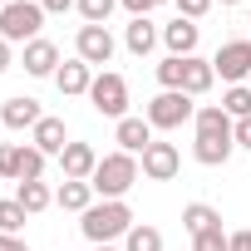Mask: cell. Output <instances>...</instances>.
Segmentation results:
<instances>
[{
    "label": "cell",
    "instance_id": "39",
    "mask_svg": "<svg viewBox=\"0 0 251 251\" xmlns=\"http://www.w3.org/2000/svg\"><path fill=\"white\" fill-rule=\"evenodd\" d=\"M5 5H10V0H0V10H5Z\"/></svg>",
    "mask_w": 251,
    "mask_h": 251
},
{
    "label": "cell",
    "instance_id": "13",
    "mask_svg": "<svg viewBox=\"0 0 251 251\" xmlns=\"http://www.w3.org/2000/svg\"><path fill=\"white\" fill-rule=\"evenodd\" d=\"M94 168H99L94 143H69V148L59 153V173H64V177H74V182H89V177H94Z\"/></svg>",
    "mask_w": 251,
    "mask_h": 251
},
{
    "label": "cell",
    "instance_id": "28",
    "mask_svg": "<svg viewBox=\"0 0 251 251\" xmlns=\"http://www.w3.org/2000/svg\"><path fill=\"white\" fill-rule=\"evenodd\" d=\"M0 177L20 182V143H0Z\"/></svg>",
    "mask_w": 251,
    "mask_h": 251
},
{
    "label": "cell",
    "instance_id": "1",
    "mask_svg": "<svg viewBox=\"0 0 251 251\" xmlns=\"http://www.w3.org/2000/svg\"><path fill=\"white\" fill-rule=\"evenodd\" d=\"M236 153V118L222 103H202L192 118V158L202 168H222Z\"/></svg>",
    "mask_w": 251,
    "mask_h": 251
},
{
    "label": "cell",
    "instance_id": "14",
    "mask_svg": "<svg viewBox=\"0 0 251 251\" xmlns=\"http://www.w3.org/2000/svg\"><path fill=\"white\" fill-rule=\"evenodd\" d=\"M30 143H35V148H40L45 158H59V153L69 148V133H64V118H50V113H45V118L35 123V128H30Z\"/></svg>",
    "mask_w": 251,
    "mask_h": 251
},
{
    "label": "cell",
    "instance_id": "23",
    "mask_svg": "<svg viewBox=\"0 0 251 251\" xmlns=\"http://www.w3.org/2000/svg\"><path fill=\"white\" fill-rule=\"evenodd\" d=\"M45 177V153L35 143H20V182H40Z\"/></svg>",
    "mask_w": 251,
    "mask_h": 251
},
{
    "label": "cell",
    "instance_id": "11",
    "mask_svg": "<svg viewBox=\"0 0 251 251\" xmlns=\"http://www.w3.org/2000/svg\"><path fill=\"white\" fill-rule=\"evenodd\" d=\"M113 143H118L123 153L143 158L148 143H153V123H148V118H133V113H128V118H118V123H113Z\"/></svg>",
    "mask_w": 251,
    "mask_h": 251
},
{
    "label": "cell",
    "instance_id": "24",
    "mask_svg": "<svg viewBox=\"0 0 251 251\" xmlns=\"http://www.w3.org/2000/svg\"><path fill=\"white\" fill-rule=\"evenodd\" d=\"M222 108H226L231 118H251V84H231V89L222 94Z\"/></svg>",
    "mask_w": 251,
    "mask_h": 251
},
{
    "label": "cell",
    "instance_id": "18",
    "mask_svg": "<svg viewBox=\"0 0 251 251\" xmlns=\"http://www.w3.org/2000/svg\"><path fill=\"white\" fill-rule=\"evenodd\" d=\"M158 40H163V30H158L148 15H143V20H128V30H123V45H128V54H138V59H143V54H153V45H158Z\"/></svg>",
    "mask_w": 251,
    "mask_h": 251
},
{
    "label": "cell",
    "instance_id": "21",
    "mask_svg": "<svg viewBox=\"0 0 251 251\" xmlns=\"http://www.w3.org/2000/svg\"><path fill=\"white\" fill-rule=\"evenodd\" d=\"M15 202H20L30 217H40L45 207H54V192L45 187V177H40V182H15Z\"/></svg>",
    "mask_w": 251,
    "mask_h": 251
},
{
    "label": "cell",
    "instance_id": "6",
    "mask_svg": "<svg viewBox=\"0 0 251 251\" xmlns=\"http://www.w3.org/2000/svg\"><path fill=\"white\" fill-rule=\"evenodd\" d=\"M89 103H94V113H103V118H128V79L123 74H113V69H103V74H94V84H89Z\"/></svg>",
    "mask_w": 251,
    "mask_h": 251
},
{
    "label": "cell",
    "instance_id": "3",
    "mask_svg": "<svg viewBox=\"0 0 251 251\" xmlns=\"http://www.w3.org/2000/svg\"><path fill=\"white\" fill-rule=\"evenodd\" d=\"M79 231H84L94 246H113L118 236L133 231V207H128V202H94V207L79 217Z\"/></svg>",
    "mask_w": 251,
    "mask_h": 251
},
{
    "label": "cell",
    "instance_id": "26",
    "mask_svg": "<svg viewBox=\"0 0 251 251\" xmlns=\"http://www.w3.org/2000/svg\"><path fill=\"white\" fill-rule=\"evenodd\" d=\"M25 217H30V212H25L15 197H5V202H0V231H5V236H15V231L25 226Z\"/></svg>",
    "mask_w": 251,
    "mask_h": 251
},
{
    "label": "cell",
    "instance_id": "17",
    "mask_svg": "<svg viewBox=\"0 0 251 251\" xmlns=\"http://www.w3.org/2000/svg\"><path fill=\"white\" fill-rule=\"evenodd\" d=\"M212 84H217V69H212V59H197V54H187V59H182V94L202 99Z\"/></svg>",
    "mask_w": 251,
    "mask_h": 251
},
{
    "label": "cell",
    "instance_id": "35",
    "mask_svg": "<svg viewBox=\"0 0 251 251\" xmlns=\"http://www.w3.org/2000/svg\"><path fill=\"white\" fill-rule=\"evenodd\" d=\"M0 251H30V241H20V236H5V231H0Z\"/></svg>",
    "mask_w": 251,
    "mask_h": 251
},
{
    "label": "cell",
    "instance_id": "38",
    "mask_svg": "<svg viewBox=\"0 0 251 251\" xmlns=\"http://www.w3.org/2000/svg\"><path fill=\"white\" fill-rule=\"evenodd\" d=\"M222 5H241V0H222Z\"/></svg>",
    "mask_w": 251,
    "mask_h": 251
},
{
    "label": "cell",
    "instance_id": "33",
    "mask_svg": "<svg viewBox=\"0 0 251 251\" xmlns=\"http://www.w3.org/2000/svg\"><path fill=\"white\" fill-rule=\"evenodd\" d=\"M40 5H45V15H64V10L79 5V0H40Z\"/></svg>",
    "mask_w": 251,
    "mask_h": 251
},
{
    "label": "cell",
    "instance_id": "37",
    "mask_svg": "<svg viewBox=\"0 0 251 251\" xmlns=\"http://www.w3.org/2000/svg\"><path fill=\"white\" fill-rule=\"evenodd\" d=\"M94 251H118V246H94Z\"/></svg>",
    "mask_w": 251,
    "mask_h": 251
},
{
    "label": "cell",
    "instance_id": "29",
    "mask_svg": "<svg viewBox=\"0 0 251 251\" xmlns=\"http://www.w3.org/2000/svg\"><path fill=\"white\" fill-rule=\"evenodd\" d=\"M192 251H226V231L217 226V231H202V236H192Z\"/></svg>",
    "mask_w": 251,
    "mask_h": 251
},
{
    "label": "cell",
    "instance_id": "30",
    "mask_svg": "<svg viewBox=\"0 0 251 251\" xmlns=\"http://www.w3.org/2000/svg\"><path fill=\"white\" fill-rule=\"evenodd\" d=\"M173 5H177V15H182V20H202V15L217 5V0H173Z\"/></svg>",
    "mask_w": 251,
    "mask_h": 251
},
{
    "label": "cell",
    "instance_id": "4",
    "mask_svg": "<svg viewBox=\"0 0 251 251\" xmlns=\"http://www.w3.org/2000/svg\"><path fill=\"white\" fill-rule=\"evenodd\" d=\"M143 118L153 123V133H173V128H182V123L197 118V103H192V94H182V89H158V94L148 99Z\"/></svg>",
    "mask_w": 251,
    "mask_h": 251
},
{
    "label": "cell",
    "instance_id": "7",
    "mask_svg": "<svg viewBox=\"0 0 251 251\" xmlns=\"http://www.w3.org/2000/svg\"><path fill=\"white\" fill-rule=\"evenodd\" d=\"M212 69L217 79L231 89V84H251V40H226L217 54H212Z\"/></svg>",
    "mask_w": 251,
    "mask_h": 251
},
{
    "label": "cell",
    "instance_id": "27",
    "mask_svg": "<svg viewBox=\"0 0 251 251\" xmlns=\"http://www.w3.org/2000/svg\"><path fill=\"white\" fill-rule=\"evenodd\" d=\"M158 84L163 89H182V59L177 54H163L158 59Z\"/></svg>",
    "mask_w": 251,
    "mask_h": 251
},
{
    "label": "cell",
    "instance_id": "5",
    "mask_svg": "<svg viewBox=\"0 0 251 251\" xmlns=\"http://www.w3.org/2000/svg\"><path fill=\"white\" fill-rule=\"evenodd\" d=\"M40 25H45V5L40 0H10V5L0 10V40H10V45L40 40Z\"/></svg>",
    "mask_w": 251,
    "mask_h": 251
},
{
    "label": "cell",
    "instance_id": "34",
    "mask_svg": "<svg viewBox=\"0 0 251 251\" xmlns=\"http://www.w3.org/2000/svg\"><path fill=\"white\" fill-rule=\"evenodd\" d=\"M236 148H251V118H236Z\"/></svg>",
    "mask_w": 251,
    "mask_h": 251
},
{
    "label": "cell",
    "instance_id": "36",
    "mask_svg": "<svg viewBox=\"0 0 251 251\" xmlns=\"http://www.w3.org/2000/svg\"><path fill=\"white\" fill-rule=\"evenodd\" d=\"M10 64H15V59H10V40H0V74H5Z\"/></svg>",
    "mask_w": 251,
    "mask_h": 251
},
{
    "label": "cell",
    "instance_id": "22",
    "mask_svg": "<svg viewBox=\"0 0 251 251\" xmlns=\"http://www.w3.org/2000/svg\"><path fill=\"white\" fill-rule=\"evenodd\" d=\"M123 251H163V231L148 222H133V231L123 236Z\"/></svg>",
    "mask_w": 251,
    "mask_h": 251
},
{
    "label": "cell",
    "instance_id": "42",
    "mask_svg": "<svg viewBox=\"0 0 251 251\" xmlns=\"http://www.w3.org/2000/svg\"><path fill=\"white\" fill-rule=\"evenodd\" d=\"M0 128H5V123H0Z\"/></svg>",
    "mask_w": 251,
    "mask_h": 251
},
{
    "label": "cell",
    "instance_id": "41",
    "mask_svg": "<svg viewBox=\"0 0 251 251\" xmlns=\"http://www.w3.org/2000/svg\"><path fill=\"white\" fill-rule=\"evenodd\" d=\"M246 25H251V15H246Z\"/></svg>",
    "mask_w": 251,
    "mask_h": 251
},
{
    "label": "cell",
    "instance_id": "9",
    "mask_svg": "<svg viewBox=\"0 0 251 251\" xmlns=\"http://www.w3.org/2000/svg\"><path fill=\"white\" fill-rule=\"evenodd\" d=\"M138 168H143V177H148V182H173V177H177V168H182V153H177L173 143H158V138H153V143H148V153L138 158Z\"/></svg>",
    "mask_w": 251,
    "mask_h": 251
},
{
    "label": "cell",
    "instance_id": "25",
    "mask_svg": "<svg viewBox=\"0 0 251 251\" xmlns=\"http://www.w3.org/2000/svg\"><path fill=\"white\" fill-rule=\"evenodd\" d=\"M113 5L118 0H79V15H84V25H108V15H113Z\"/></svg>",
    "mask_w": 251,
    "mask_h": 251
},
{
    "label": "cell",
    "instance_id": "16",
    "mask_svg": "<svg viewBox=\"0 0 251 251\" xmlns=\"http://www.w3.org/2000/svg\"><path fill=\"white\" fill-rule=\"evenodd\" d=\"M89 84H94V69L74 54V59H64L59 64V74H54V89L64 94V99H79V94H89Z\"/></svg>",
    "mask_w": 251,
    "mask_h": 251
},
{
    "label": "cell",
    "instance_id": "19",
    "mask_svg": "<svg viewBox=\"0 0 251 251\" xmlns=\"http://www.w3.org/2000/svg\"><path fill=\"white\" fill-rule=\"evenodd\" d=\"M54 207H64V212H79V217H84V212L94 207V187H89V182L64 177V182L54 187Z\"/></svg>",
    "mask_w": 251,
    "mask_h": 251
},
{
    "label": "cell",
    "instance_id": "31",
    "mask_svg": "<svg viewBox=\"0 0 251 251\" xmlns=\"http://www.w3.org/2000/svg\"><path fill=\"white\" fill-rule=\"evenodd\" d=\"M226 251H251V226H241V231H226Z\"/></svg>",
    "mask_w": 251,
    "mask_h": 251
},
{
    "label": "cell",
    "instance_id": "15",
    "mask_svg": "<svg viewBox=\"0 0 251 251\" xmlns=\"http://www.w3.org/2000/svg\"><path fill=\"white\" fill-rule=\"evenodd\" d=\"M197 40H202V30H197V20H173V25H163V45H168V54H177V59H187V54H197Z\"/></svg>",
    "mask_w": 251,
    "mask_h": 251
},
{
    "label": "cell",
    "instance_id": "12",
    "mask_svg": "<svg viewBox=\"0 0 251 251\" xmlns=\"http://www.w3.org/2000/svg\"><path fill=\"white\" fill-rule=\"evenodd\" d=\"M40 118H45V113H40V99H30V94H15V99L0 103V123H5V128H15V133L35 128Z\"/></svg>",
    "mask_w": 251,
    "mask_h": 251
},
{
    "label": "cell",
    "instance_id": "8",
    "mask_svg": "<svg viewBox=\"0 0 251 251\" xmlns=\"http://www.w3.org/2000/svg\"><path fill=\"white\" fill-rule=\"evenodd\" d=\"M113 35H108V25H79V35H74V54L94 69V64H108L113 59Z\"/></svg>",
    "mask_w": 251,
    "mask_h": 251
},
{
    "label": "cell",
    "instance_id": "10",
    "mask_svg": "<svg viewBox=\"0 0 251 251\" xmlns=\"http://www.w3.org/2000/svg\"><path fill=\"white\" fill-rule=\"evenodd\" d=\"M20 69L35 74V79H54L59 74V45L54 40H30L25 54H20Z\"/></svg>",
    "mask_w": 251,
    "mask_h": 251
},
{
    "label": "cell",
    "instance_id": "2",
    "mask_svg": "<svg viewBox=\"0 0 251 251\" xmlns=\"http://www.w3.org/2000/svg\"><path fill=\"white\" fill-rule=\"evenodd\" d=\"M138 177H143V168H138V158L133 153H108V158H99V168H94V177H89V187H94V197L99 202H123L133 187H138Z\"/></svg>",
    "mask_w": 251,
    "mask_h": 251
},
{
    "label": "cell",
    "instance_id": "20",
    "mask_svg": "<svg viewBox=\"0 0 251 251\" xmlns=\"http://www.w3.org/2000/svg\"><path fill=\"white\" fill-rule=\"evenodd\" d=\"M182 226H187V236L217 231V226H222V212H217L212 202H187V207H182Z\"/></svg>",
    "mask_w": 251,
    "mask_h": 251
},
{
    "label": "cell",
    "instance_id": "32",
    "mask_svg": "<svg viewBox=\"0 0 251 251\" xmlns=\"http://www.w3.org/2000/svg\"><path fill=\"white\" fill-rule=\"evenodd\" d=\"M118 5H123V10H128L133 20H143V15H148V10L158 5V0H118Z\"/></svg>",
    "mask_w": 251,
    "mask_h": 251
},
{
    "label": "cell",
    "instance_id": "40",
    "mask_svg": "<svg viewBox=\"0 0 251 251\" xmlns=\"http://www.w3.org/2000/svg\"><path fill=\"white\" fill-rule=\"evenodd\" d=\"M158 5H168V0H158Z\"/></svg>",
    "mask_w": 251,
    "mask_h": 251
}]
</instances>
